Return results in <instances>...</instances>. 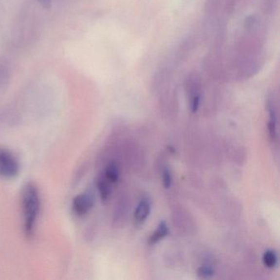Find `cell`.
<instances>
[{
    "instance_id": "obj_4",
    "label": "cell",
    "mask_w": 280,
    "mask_h": 280,
    "mask_svg": "<svg viewBox=\"0 0 280 280\" xmlns=\"http://www.w3.org/2000/svg\"><path fill=\"white\" fill-rule=\"evenodd\" d=\"M151 209V203L148 198L142 199L136 207L134 213L133 221L135 225L140 226L144 224L149 216Z\"/></svg>"
},
{
    "instance_id": "obj_8",
    "label": "cell",
    "mask_w": 280,
    "mask_h": 280,
    "mask_svg": "<svg viewBox=\"0 0 280 280\" xmlns=\"http://www.w3.org/2000/svg\"><path fill=\"white\" fill-rule=\"evenodd\" d=\"M270 121H269V124H268V129H269L270 138L275 142V140L277 139V127H276L277 120H276L275 110L271 108L270 109Z\"/></svg>"
},
{
    "instance_id": "obj_9",
    "label": "cell",
    "mask_w": 280,
    "mask_h": 280,
    "mask_svg": "<svg viewBox=\"0 0 280 280\" xmlns=\"http://www.w3.org/2000/svg\"><path fill=\"white\" fill-rule=\"evenodd\" d=\"M277 255L275 253V251L269 250L264 252V256H263V262L266 267L270 268V269L275 267V265L277 264Z\"/></svg>"
},
{
    "instance_id": "obj_2",
    "label": "cell",
    "mask_w": 280,
    "mask_h": 280,
    "mask_svg": "<svg viewBox=\"0 0 280 280\" xmlns=\"http://www.w3.org/2000/svg\"><path fill=\"white\" fill-rule=\"evenodd\" d=\"M20 164L10 149L0 147V178L13 179L19 175Z\"/></svg>"
},
{
    "instance_id": "obj_11",
    "label": "cell",
    "mask_w": 280,
    "mask_h": 280,
    "mask_svg": "<svg viewBox=\"0 0 280 280\" xmlns=\"http://www.w3.org/2000/svg\"><path fill=\"white\" fill-rule=\"evenodd\" d=\"M163 184L165 188H169L172 184V175L168 168H165L163 171Z\"/></svg>"
},
{
    "instance_id": "obj_3",
    "label": "cell",
    "mask_w": 280,
    "mask_h": 280,
    "mask_svg": "<svg viewBox=\"0 0 280 280\" xmlns=\"http://www.w3.org/2000/svg\"><path fill=\"white\" fill-rule=\"evenodd\" d=\"M94 197L90 191H84L76 195L72 202V209L77 216H84L94 206Z\"/></svg>"
},
{
    "instance_id": "obj_12",
    "label": "cell",
    "mask_w": 280,
    "mask_h": 280,
    "mask_svg": "<svg viewBox=\"0 0 280 280\" xmlns=\"http://www.w3.org/2000/svg\"><path fill=\"white\" fill-rule=\"evenodd\" d=\"M200 105V96L199 95H195L191 101V111L195 113L197 112Z\"/></svg>"
},
{
    "instance_id": "obj_10",
    "label": "cell",
    "mask_w": 280,
    "mask_h": 280,
    "mask_svg": "<svg viewBox=\"0 0 280 280\" xmlns=\"http://www.w3.org/2000/svg\"><path fill=\"white\" fill-rule=\"evenodd\" d=\"M214 274L215 271L209 265H203L197 270V275L201 278H209L214 275Z\"/></svg>"
},
{
    "instance_id": "obj_13",
    "label": "cell",
    "mask_w": 280,
    "mask_h": 280,
    "mask_svg": "<svg viewBox=\"0 0 280 280\" xmlns=\"http://www.w3.org/2000/svg\"><path fill=\"white\" fill-rule=\"evenodd\" d=\"M39 2L44 6H49L50 3V0H39Z\"/></svg>"
},
{
    "instance_id": "obj_1",
    "label": "cell",
    "mask_w": 280,
    "mask_h": 280,
    "mask_svg": "<svg viewBox=\"0 0 280 280\" xmlns=\"http://www.w3.org/2000/svg\"><path fill=\"white\" fill-rule=\"evenodd\" d=\"M21 209L24 234L27 239H32L36 233L41 209L39 191L34 184L29 183L23 187L21 191Z\"/></svg>"
},
{
    "instance_id": "obj_5",
    "label": "cell",
    "mask_w": 280,
    "mask_h": 280,
    "mask_svg": "<svg viewBox=\"0 0 280 280\" xmlns=\"http://www.w3.org/2000/svg\"><path fill=\"white\" fill-rule=\"evenodd\" d=\"M168 233V228L165 221H161L158 226L157 229L152 233V235L149 237V243L150 245L157 243L161 239L165 238Z\"/></svg>"
},
{
    "instance_id": "obj_6",
    "label": "cell",
    "mask_w": 280,
    "mask_h": 280,
    "mask_svg": "<svg viewBox=\"0 0 280 280\" xmlns=\"http://www.w3.org/2000/svg\"><path fill=\"white\" fill-rule=\"evenodd\" d=\"M105 178L110 184H114L118 182L119 178V171L118 165L115 162H111L105 168Z\"/></svg>"
},
{
    "instance_id": "obj_7",
    "label": "cell",
    "mask_w": 280,
    "mask_h": 280,
    "mask_svg": "<svg viewBox=\"0 0 280 280\" xmlns=\"http://www.w3.org/2000/svg\"><path fill=\"white\" fill-rule=\"evenodd\" d=\"M97 188L100 193L103 202L107 201L110 195V183L106 180L105 177H100L97 180Z\"/></svg>"
}]
</instances>
